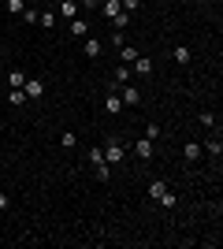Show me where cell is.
<instances>
[{
  "mask_svg": "<svg viewBox=\"0 0 223 249\" xmlns=\"http://www.w3.org/2000/svg\"><path fill=\"white\" fill-rule=\"evenodd\" d=\"M123 156H127V145H123L119 138H108V142H104V160H108V164H119Z\"/></svg>",
  "mask_w": 223,
  "mask_h": 249,
  "instance_id": "cell-1",
  "label": "cell"
},
{
  "mask_svg": "<svg viewBox=\"0 0 223 249\" xmlns=\"http://www.w3.org/2000/svg\"><path fill=\"white\" fill-rule=\"evenodd\" d=\"M127 149L138 156V160H153V153H156V142H149V138H138V142H130Z\"/></svg>",
  "mask_w": 223,
  "mask_h": 249,
  "instance_id": "cell-2",
  "label": "cell"
},
{
  "mask_svg": "<svg viewBox=\"0 0 223 249\" xmlns=\"http://www.w3.org/2000/svg\"><path fill=\"white\" fill-rule=\"evenodd\" d=\"M119 101H123V108H138L141 104V89H134V86H119Z\"/></svg>",
  "mask_w": 223,
  "mask_h": 249,
  "instance_id": "cell-3",
  "label": "cell"
},
{
  "mask_svg": "<svg viewBox=\"0 0 223 249\" xmlns=\"http://www.w3.org/2000/svg\"><path fill=\"white\" fill-rule=\"evenodd\" d=\"M104 112L108 115H119V112H123V101H119V86L116 82H112V89L104 93Z\"/></svg>",
  "mask_w": 223,
  "mask_h": 249,
  "instance_id": "cell-4",
  "label": "cell"
},
{
  "mask_svg": "<svg viewBox=\"0 0 223 249\" xmlns=\"http://www.w3.org/2000/svg\"><path fill=\"white\" fill-rule=\"evenodd\" d=\"M22 93H26V101H41V97H45V82H41V78H26Z\"/></svg>",
  "mask_w": 223,
  "mask_h": 249,
  "instance_id": "cell-5",
  "label": "cell"
},
{
  "mask_svg": "<svg viewBox=\"0 0 223 249\" xmlns=\"http://www.w3.org/2000/svg\"><path fill=\"white\" fill-rule=\"evenodd\" d=\"M67 34H71V37H89V22H86L82 15H78V19H71V22H67Z\"/></svg>",
  "mask_w": 223,
  "mask_h": 249,
  "instance_id": "cell-6",
  "label": "cell"
},
{
  "mask_svg": "<svg viewBox=\"0 0 223 249\" xmlns=\"http://www.w3.org/2000/svg\"><path fill=\"white\" fill-rule=\"evenodd\" d=\"M130 74H138V78H149V74H153V60H145V56H138V60L130 63Z\"/></svg>",
  "mask_w": 223,
  "mask_h": 249,
  "instance_id": "cell-7",
  "label": "cell"
},
{
  "mask_svg": "<svg viewBox=\"0 0 223 249\" xmlns=\"http://www.w3.org/2000/svg\"><path fill=\"white\" fill-rule=\"evenodd\" d=\"M205 153H208V156H212V160H220V156H223V142H220V134H212V138H208V142H205Z\"/></svg>",
  "mask_w": 223,
  "mask_h": 249,
  "instance_id": "cell-8",
  "label": "cell"
},
{
  "mask_svg": "<svg viewBox=\"0 0 223 249\" xmlns=\"http://www.w3.org/2000/svg\"><path fill=\"white\" fill-rule=\"evenodd\" d=\"M60 19H78V0H60Z\"/></svg>",
  "mask_w": 223,
  "mask_h": 249,
  "instance_id": "cell-9",
  "label": "cell"
},
{
  "mask_svg": "<svg viewBox=\"0 0 223 249\" xmlns=\"http://www.w3.org/2000/svg\"><path fill=\"white\" fill-rule=\"evenodd\" d=\"M82 52H86V56H97V60H101V52H104V45L97 41V37H82Z\"/></svg>",
  "mask_w": 223,
  "mask_h": 249,
  "instance_id": "cell-10",
  "label": "cell"
},
{
  "mask_svg": "<svg viewBox=\"0 0 223 249\" xmlns=\"http://www.w3.org/2000/svg\"><path fill=\"white\" fill-rule=\"evenodd\" d=\"M171 60L179 63V67H186V63H190L193 56H190V49H186V45H175V49H171Z\"/></svg>",
  "mask_w": 223,
  "mask_h": 249,
  "instance_id": "cell-11",
  "label": "cell"
},
{
  "mask_svg": "<svg viewBox=\"0 0 223 249\" xmlns=\"http://www.w3.org/2000/svg\"><path fill=\"white\" fill-rule=\"evenodd\" d=\"M22 86H26V71H19V67L8 71V89H22Z\"/></svg>",
  "mask_w": 223,
  "mask_h": 249,
  "instance_id": "cell-12",
  "label": "cell"
},
{
  "mask_svg": "<svg viewBox=\"0 0 223 249\" xmlns=\"http://www.w3.org/2000/svg\"><path fill=\"white\" fill-rule=\"evenodd\" d=\"M119 11H123V8H119V0H101V15H104V19H116Z\"/></svg>",
  "mask_w": 223,
  "mask_h": 249,
  "instance_id": "cell-13",
  "label": "cell"
},
{
  "mask_svg": "<svg viewBox=\"0 0 223 249\" xmlns=\"http://www.w3.org/2000/svg\"><path fill=\"white\" fill-rule=\"evenodd\" d=\"M205 149L197 145V142H186V149H182V156H186V164H193V160H201Z\"/></svg>",
  "mask_w": 223,
  "mask_h": 249,
  "instance_id": "cell-14",
  "label": "cell"
},
{
  "mask_svg": "<svg viewBox=\"0 0 223 249\" xmlns=\"http://www.w3.org/2000/svg\"><path fill=\"white\" fill-rule=\"evenodd\" d=\"M112 82H116V86H127L130 82V63H119L116 74H112Z\"/></svg>",
  "mask_w": 223,
  "mask_h": 249,
  "instance_id": "cell-15",
  "label": "cell"
},
{
  "mask_svg": "<svg viewBox=\"0 0 223 249\" xmlns=\"http://www.w3.org/2000/svg\"><path fill=\"white\" fill-rule=\"evenodd\" d=\"M197 123H201L205 130H220V119H216L212 112H201V115H197Z\"/></svg>",
  "mask_w": 223,
  "mask_h": 249,
  "instance_id": "cell-16",
  "label": "cell"
},
{
  "mask_svg": "<svg viewBox=\"0 0 223 249\" xmlns=\"http://www.w3.org/2000/svg\"><path fill=\"white\" fill-rule=\"evenodd\" d=\"M37 26H41V30H52V26H56V15H52V11H37Z\"/></svg>",
  "mask_w": 223,
  "mask_h": 249,
  "instance_id": "cell-17",
  "label": "cell"
},
{
  "mask_svg": "<svg viewBox=\"0 0 223 249\" xmlns=\"http://www.w3.org/2000/svg\"><path fill=\"white\" fill-rule=\"evenodd\" d=\"M164 194H168V186H164L160 178H153V182H149V197H153V201H160Z\"/></svg>",
  "mask_w": 223,
  "mask_h": 249,
  "instance_id": "cell-18",
  "label": "cell"
},
{
  "mask_svg": "<svg viewBox=\"0 0 223 249\" xmlns=\"http://www.w3.org/2000/svg\"><path fill=\"white\" fill-rule=\"evenodd\" d=\"M108 22H112V30H127L130 26V11H119L116 19H108Z\"/></svg>",
  "mask_w": 223,
  "mask_h": 249,
  "instance_id": "cell-19",
  "label": "cell"
},
{
  "mask_svg": "<svg viewBox=\"0 0 223 249\" xmlns=\"http://www.w3.org/2000/svg\"><path fill=\"white\" fill-rule=\"evenodd\" d=\"M8 104L11 108H22V104H26V93H22V89H8Z\"/></svg>",
  "mask_w": 223,
  "mask_h": 249,
  "instance_id": "cell-20",
  "label": "cell"
},
{
  "mask_svg": "<svg viewBox=\"0 0 223 249\" xmlns=\"http://www.w3.org/2000/svg\"><path fill=\"white\" fill-rule=\"evenodd\" d=\"M138 56H141V52L134 49V45H123V49H119V60H127V63H134Z\"/></svg>",
  "mask_w": 223,
  "mask_h": 249,
  "instance_id": "cell-21",
  "label": "cell"
},
{
  "mask_svg": "<svg viewBox=\"0 0 223 249\" xmlns=\"http://www.w3.org/2000/svg\"><path fill=\"white\" fill-rule=\"evenodd\" d=\"M60 145H64V149H74V145H78V134H71V130H64V134H60Z\"/></svg>",
  "mask_w": 223,
  "mask_h": 249,
  "instance_id": "cell-22",
  "label": "cell"
},
{
  "mask_svg": "<svg viewBox=\"0 0 223 249\" xmlns=\"http://www.w3.org/2000/svg\"><path fill=\"white\" fill-rule=\"evenodd\" d=\"M89 164H108V160H104V149H89Z\"/></svg>",
  "mask_w": 223,
  "mask_h": 249,
  "instance_id": "cell-23",
  "label": "cell"
},
{
  "mask_svg": "<svg viewBox=\"0 0 223 249\" xmlns=\"http://www.w3.org/2000/svg\"><path fill=\"white\" fill-rule=\"evenodd\" d=\"M8 11L11 15H22V11H26V0H8Z\"/></svg>",
  "mask_w": 223,
  "mask_h": 249,
  "instance_id": "cell-24",
  "label": "cell"
},
{
  "mask_svg": "<svg viewBox=\"0 0 223 249\" xmlns=\"http://www.w3.org/2000/svg\"><path fill=\"white\" fill-rule=\"evenodd\" d=\"M97 178L108 182V178H112V164H97Z\"/></svg>",
  "mask_w": 223,
  "mask_h": 249,
  "instance_id": "cell-25",
  "label": "cell"
},
{
  "mask_svg": "<svg viewBox=\"0 0 223 249\" xmlns=\"http://www.w3.org/2000/svg\"><path fill=\"white\" fill-rule=\"evenodd\" d=\"M119 8H123V11H130V15H134V11L141 8V0H119Z\"/></svg>",
  "mask_w": 223,
  "mask_h": 249,
  "instance_id": "cell-26",
  "label": "cell"
},
{
  "mask_svg": "<svg viewBox=\"0 0 223 249\" xmlns=\"http://www.w3.org/2000/svg\"><path fill=\"white\" fill-rule=\"evenodd\" d=\"M22 22H26V26H34V22H37V8H26V11H22Z\"/></svg>",
  "mask_w": 223,
  "mask_h": 249,
  "instance_id": "cell-27",
  "label": "cell"
},
{
  "mask_svg": "<svg viewBox=\"0 0 223 249\" xmlns=\"http://www.w3.org/2000/svg\"><path fill=\"white\" fill-rule=\"evenodd\" d=\"M127 45V37H123V30H112V49H123Z\"/></svg>",
  "mask_w": 223,
  "mask_h": 249,
  "instance_id": "cell-28",
  "label": "cell"
},
{
  "mask_svg": "<svg viewBox=\"0 0 223 249\" xmlns=\"http://www.w3.org/2000/svg\"><path fill=\"white\" fill-rule=\"evenodd\" d=\"M160 205H164V208H175V205H179V197H175V194H171V190H168V194L160 197Z\"/></svg>",
  "mask_w": 223,
  "mask_h": 249,
  "instance_id": "cell-29",
  "label": "cell"
},
{
  "mask_svg": "<svg viewBox=\"0 0 223 249\" xmlns=\"http://www.w3.org/2000/svg\"><path fill=\"white\" fill-rule=\"evenodd\" d=\"M145 138H149V142H156V138H160V123H149L145 126Z\"/></svg>",
  "mask_w": 223,
  "mask_h": 249,
  "instance_id": "cell-30",
  "label": "cell"
},
{
  "mask_svg": "<svg viewBox=\"0 0 223 249\" xmlns=\"http://www.w3.org/2000/svg\"><path fill=\"white\" fill-rule=\"evenodd\" d=\"M82 8H89V11H97V8H101V0H82Z\"/></svg>",
  "mask_w": 223,
  "mask_h": 249,
  "instance_id": "cell-31",
  "label": "cell"
},
{
  "mask_svg": "<svg viewBox=\"0 0 223 249\" xmlns=\"http://www.w3.org/2000/svg\"><path fill=\"white\" fill-rule=\"evenodd\" d=\"M0 208H8V194L4 190H0Z\"/></svg>",
  "mask_w": 223,
  "mask_h": 249,
  "instance_id": "cell-32",
  "label": "cell"
},
{
  "mask_svg": "<svg viewBox=\"0 0 223 249\" xmlns=\"http://www.w3.org/2000/svg\"><path fill=\"white\" fill-rule=\"evenodd\" d=\"M0 78H4V60H0Z\"/></svg>",
  "mask_w": 223,
  "mask_h": 249,
  "instance_id": "cell-33",
  "label": "cell"
},
{
  "mask_svg": "<svg viewBox=\"0 0 223 249\" xmlns=\"http://www.w3.org/2000/svg\"><path fill=\"white\" fill-rule=\"evenodd\" d=\"M193 4H208V0H193Z\"/></svg>",
  "mask_w": 223,
  "mask_h": 249,
  "instance_id": "cell-34",
  "label": "cell"
},
{
  "mask_svg": "<svg viewBox=\"0 0 223 249\" xmlns=\"http://www.w3.org/2000/svg\"><path fill=\"white\" fill-rule=\"evenodd\" d=\"M182 4H186V0H182Z\"/></svg>",
  "mask_w": 223,
  "mask_h": 249,
  "instance_id": "cell-35",
  "label": "cell"
}]
</instances>
